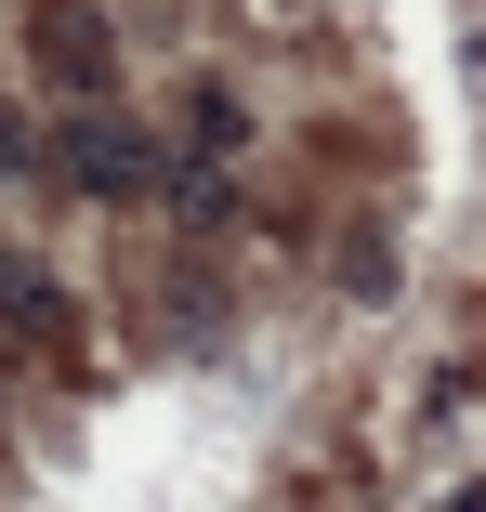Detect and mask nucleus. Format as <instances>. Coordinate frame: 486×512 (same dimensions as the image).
Here are the masks:
<instances>
[{
    "instance_id": "f257e3e1",
    "label": "nucleus",
    "mask_w": 486,
    "mask_h": 512,
    "mask_svg": "<svg viewBox=\"0 0 486 512\" xmlns=\"http://www.w3.org/2000/svg\"><path fill=\"white\" fill-rule=\"evenodd\" d=\"M27 66H40V92H66V106L119 92V27H106V0H27Z\"/></svg>"
},
{
    "instance_id": "f03ea898",
    "label": "nucleus",
    "mask_w": 486,
    "mask_h": 512,
    "mask_svg": "<svg viewBox=\"0 0 486 512\" xmlns=\"http://www.w3.org/2000/svg\"><path fill=\"white\" fill-rule=\"evenodd\" d=\"M53 171H66L79 197H145V184H158V145L119 119V92H92V106H66V145H53Z\"/></svg>"
},
{
    "instance_id": "7ed1b4c3",
    "label": "nucleus",
    "mask_w": 486,
    "mask_h": 512,
    "mask_svg": "<svg viewBox=\"0 0 486 512\" xmlns=\"http://www.w3.org/2000/svg\"><path fill=\"white\" fill-rule=\"evenodd\" d=\"M184 145H198V158H237V145H250L237 79H184Z\"/></svg>"
},
{
    "instance_id": "20e7f679",
    "label": "nucleus",
    "mask_w": 486,
    "mask_h": 512,
    "mask_svg": "<svg viewBox=\"0 0 486 512\" xmlns=\"http://www.w3.org/2000/svg\"><path fill=\"white\" fill-rule=\"evenodd\" d=\"M0 171H27V119L14 106H0Z\"/></svg>"
}]
</instances>
